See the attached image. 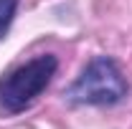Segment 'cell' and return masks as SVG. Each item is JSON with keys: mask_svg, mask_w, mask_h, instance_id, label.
<instances>
[{"mask_svg": "<svg viewBox=\"0 0 132 129\" xmlns=\"http://www.w3.org/2000/svg\"><path fill=\"white\" fill-rule=\"evenodd\" d=\"M61 96L69 106H99V109L107 106L109 109L130 96V81L122 66L112 56L99 53L92 61H86V66L64 89Z\"/></svg>", "mask_w": 132, "mask_h": 129, "instance_id": "6da1fadb", "label": "cell"}, {"mask_svg": "<svg viewBox=\"0 0 132 129\" xmlns=\"http://www.w3.org/2000/svg\"><path fill=\"white\" fill-rule=\"evenodd\" d=\"M18 8H20V0H0V41L8 35L10 25L15 23Z\"/></svg>", "mask_w": 132, "mask_h": 129, "instance_id": "3957f363", "label": "cell"}, {"mask_svg": "<svg viewBox=\"0 0 132 129\" xmlns=\"http://www.w3.org/2000/svg\"><path fill=\"white\" fill-rule=\"evenodd\" d=\"M59 71V56L53 53H38L23 63L13 66L0 79V114L15 116L31 109Z\"/></svg>", "mask_w": 132, "mask_h": 129, "instance_id": "7a4b0ae2", "label": "cell"}]
</instances>
